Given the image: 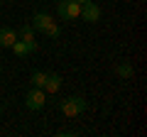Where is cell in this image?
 I'll return each instance as SVG.
<instances>
[{
  "instance_id": "obj_1",
  "label": "cell",
  "mask_w": 147,
  "mask_h": 137,
  "mask_svg": "<svg viewBox=\"0 0 147 137\" xmlns=\"http://www.w3.org/2000/svg\"><path fill=\"white\" fill-rule=\"evenodd\" d=\"M32 30H39V32H44V34H49V37H54V39L61 34L59 25L47 15V12H37V15L32 17Z\"/></svg>"
},
{
  "instance_id": "obj_2",
  "label": "cell",
  "mask_w": 147,
  "mask_h": 137,
  "mask_svg": "<svg viewBox=\"0 0 147 137\" xmlns=\"http://www.w3.org/2000/svg\"><path fill=\"white\" fill-rule=\"evenodd\" d=\"M86 108H88V103H86V98H81V95H71V98H66L61 103V113L66 118H79Z\"/></svg>"
},
{
  "instance_id": "obj_3",
  "label": "cell",
  "mask_w": 147,
  "mask_h": 137,
  "mask_svg": "<svg viewBox=\"0 0 147 137\" xmlns=\"http://www.w3.org/2000/svg\"><path fill=\"white\" fill-rule=\"evenodd\" d=\"M57 15L61 20H76V17H81V5L74 3V0H59L57 3Z\"/></svg>"
},
{
  "instance_id": "obj_4",
  "label": "cell",
  "mask_w": 147,
  "mask_h": 137,
  "mask_svg": "<svg viewBox=\"0 0 147 137\" xmlns=\"http://www.w3.org/2000/svg\"><path fill=\"white\" fill-rule=\"evenodd\" d=\"M44 103H47V93H44L42 88H37V86L27 93V98H25V105L30 108V110H42Z\"/></svg>"
},
{
  "instance_id": "obj_5",
  "label": "cell",
  "mask_w": 147,
  "mask_h": 137,
  "mask_svg": "<svg viewBox=\"0 0 147 137\" xmlns=\"http://www.w3.org/2000/svg\"><path fill=\"white\" fill-rule=\"evenodd\" d=\"M81 17H84L86 22H98L100 20V7L96 5L93 0H88V3L81 5Z\"/></svg>"
},
{
  "instance_id": "obj_6",
  "label": "cell",
  "mask_w": 147,
  "mask_h": 137,
  "mask_svg": "<svg viewBox=\"0 0 147 137\" xmlns=\"http://www.w3.org/2000/svg\"><path fill=\"white\" fill-rule=\"evenodd\" d=\"M15 42H17V32L10 30V27H0V47H7V49H10Z\"/></svg>"
},
{
  "instance_id": "obj_7",
  "label": "cell",
  "mask_w": 147,
  "mask_h": 137,
  "mask_svg": "<svg viewBox=\"0 0 147 137\" xmlns=\"http://www.w3.org/2000/svg\"><path fill=\"white\" fill-rule=\"evenodd\" d=\"M10 49H15V54H17V56H27V54L37 52V42H34V44H27V42H22V39H17V42L12 44Z\"/></svg>"
},
{
  "instance_id": "obj_8",
  "label": "cell",
  "mask_w": 147,
  "mask_h": 137,
  "mask_svg": "<svg viewBox=\"0 0 147 137\" xmlns=\"http://www.w3.org/2000/svg\"><path fill=\"white\" fill-rule=\"evenodd\" d=\"M44 93H57L59 88H61V79H59L57 74H47V81H44Z\"/></svg>"
},
{
  "instance_id": "obj_9",
  "label": "cell",
  "mask_w": 147,
  "mask_h": 137,
  "mask_svg": "<svg viewBox=\"0 0 147 137\" xmlns=\"http://www.w3.org/2000/svg\"><path fill=\"white\" fill-rule=\"evenodd\" d=\"M17 39H22L27 44H34V30H32V25H22L17 30Z\"/></svg>"
},
{
  "instance_id": "obj_10",
  "label": "cell",
  "mask_w": 147,
  "mask_h": 137,
  "mask_svg": "<svg viewBox=\"0 0 147 137\" xmlns=\"http://www.w3.org/2000/svg\"><path fill=\"white\" fill-rule=\"evenodd\" d=\"M115 74L120 76V79H132V74H135V68H132V64L123 61V64H118V66H115Z\"/></svg>"
},
{
  "instance_id": "obj_11",
  "label": "cell",
  "mask_w": 147,
  "mask_h": 137,
  "mask_svg": "<svg viewBox=\"0 0 147 137\" xmlns=\"http://www.w3.org/2000/svg\"><path fill=\"white\" fill-rule=\"evenodd\" d=\"M44 81H47V71H34L32 74V86H37V88H42Z\"/></svg>"
},
{
  "instance_id": "obj_12",
  "label": "cell",
  "mask_w": 147,
  "mask_h": 137,
  "mask_svg": "<svg viewBox=\"0 0 147 137\" xmlns=\"http://www.w3.org/2000/svg\"><path fill=\"white\" fill-rule=\"evenodd\" d=\"M74 3H79V5H84V3H88V0H74Z\"/></svg>"
},
{
  "instance_id": "obj_13",
  "label": "cell",
  "mask_w": 147,
  "mask_h": 137,
  "mask_svg": "<svg viewBox=\"0 0 147 137\" xmlns=\"http://www.w3.org/2000/svg\"><path fill=\"white\" fill-rule=\"evenodd\" d=\"M0 5H3V0H0Z\"/></svg>"
}]
</instances>
